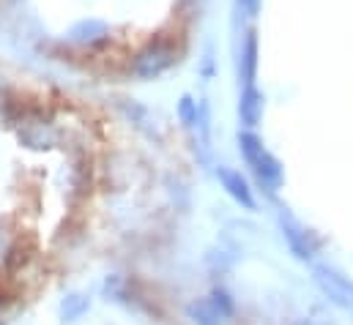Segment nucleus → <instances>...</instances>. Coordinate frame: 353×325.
Segmentation results:
<instances>
[{"instance_id": "obj_6", "label": "nucleus", "mask_w": 353, "mask_h": 325, "mask_svg": "<svg viewBox=\"0 0 353 325\" xmlns=\"http://www.w3.org/2000/svg\"><path fill=\"white\" fill-rule=\"evenodd\" d=\"M239 118H241V126H247V129H255L261 123V118H263V93L255 85L244 87V93L239 98Z\"/></svg>"}, {"instance_id": "obj_4", "label": "nucleus", "mask_w": 353, "mask_h": 325, "mask_svg": "<svg viewBox=\"0 0 353 325\" xmlns=\"http://www.w3.org/2000/svg\"><path fill=\"white\" fill-rule=\"evenodd\" d=\"M276 224H279V230H282V238H285V244L290 249V254L296 257V260H301V262H307V260H312L315 257V251L321 249V241L288 211V208H282L279 213H276Z\"/></svg>"}, {"instance_id": "obj_7", "label": "nucleus", "mask_w": 353, "mask_h": 325, "mask_svg": "<svg viewBox=\"0 0 353 325\" xmlns=\"http://www.w3.org/2000/svg\"><path fill=\"white\" fill-rule=\"evenodd\" d=\"M239 77L244 82V87L255 85V77H258V36H255V33H247V41H244V47H241Z\"/></svg>"}, {"instance_id": "obj_11", "label": "nucleus", "mask_w": 353, "mask_h": 325, "mask_svg": "<svg viewBox=\"0 0 353 325\" xmlns=\"http://www.w3.org/2000/svg\"><path fill=\"white\" fill-rule=\"evenodd\" d=\"M208 301H211V304H214V306H216V309H219V312H222V315H225L228 320L233 317V312H236V306H233V298H230V295H228L225 290H211V295H208Z\"/></svg>"}, {"instance_id": "obj_14", "label": "nucleus", "mask_w": 353, "mask_h": 325, "mask_svg": "<svg viewBox=\"0 0 353 325\" xmlns=\"http://www.w3.org/2000/svg\"><path fill=\"white\" fill-rule=\"evenodd\" d=\"M293 325H332V323H321V320H296Z\"/></svg>"}, {"instance_id": "obj_12", "label": "nucleus", "mask_w": 353, "mask_h": 325, "mask_svg": "<svg viewBox=\"0 0 353 325\" xmlns=\"http://www.w3.org/2000/svg\"><path fill=\"white\" fill-rule=\"evenodd\" d=\"M85 309H88V301H85V298H80V295H72V298H66V301H63V309H61V312H63V317H66V320H77Z\"/></svg>"}, {"instance_id": "obj_9", "label": "nucleus", "mask_w": 353, "mask_h": 325, "mask_svg": "<svg viewBox=\"0 0 353 325\" xmlns=\"http://www.w3.org/2000/svg\"><path fill=\"white\" fill-rule=\"evenodd\" d=\"M178 118L186 129H194V120H197V101L192 96H181L178 101Z\"/></svg>"}, {"instance_id": "obj_5", "label": "nucleus", "mask_w": 353, "mask_h": 325, "mask_svg": "<svg viewBox=\"0 0 353 325\" xmlns=\"http://www.w3.org/2000/svg\"><path fill=\"white\" fill-rule=\"evenodd\" d=\"M216 178H219L222 189H225V191H228V194H230L241 208L255 211V194H252L250 183L241 178V172H239V169H230V167L219 164V167H216Z\"/></svg>"}, {"instance_id": "obj_3", "label": "nucleus", "mask_w": 353, "mask_h": 325, "mask_svg": "<svg viewBox=\"0 0 353 325\" xmlns=\"http://www.w3.org/2000/svg\"><path fill=\"white\" fill-rule=\"evenodd\" d=\"M312 282L318 284V290L340 309H353V282L337 268L326 265V262H315L312 265Z\"/></svg>"}, {"instance_id": "obj_13", "label": "nucleus", "mask_w": 353, "mask_h": 325, "mask_svg": "<svg viewBox=\"0 0 353 325\" xmlns=\"http://www.w3.org/2000/svg\"><path fill=\"white\" fill-rule=\"evenodd\" d=\"M239 6L244 8L247 17H258V11H261V0H239Z\"/></svg>"}, {"instance_id": "obj_10", "label": "nucleus", "mask_w": 353, "mask_h": 325, "mask_svg": "<svg viewBox=\"0 0 353 325\" xmlns=\"http://www.w3.org/2000/svg\"><path fill=\"white\" fill-rule=\"evenodd\" d=\"M107 33V28L101 25V22H83V25H77L74 30H72V36L77 39V41H93L96 36H104Z\"/></svg>"}, {"instance_id": "obj_8", "label": "nucleus", "mask_w": 353, "mask_h": 325, "mask_svg": "<svg viewBox=\"0 0 353 325\" xmlns=\"http://www.w3.org/2000/svg\"><path fill=\"white\" fill-rule=\"evenodd\" d=\"M186 317L194 325H228V317L208 301V298H197L186 306Z\"/></svg>"}, {"instance_id": "obj_2", "label": "nucleus", "mask_w": 353, "mask_h": 325, "mask_svg": "<svg viewBox=\"0 0 353 325\" xmlns=\"http://www.w3.org/2000/svg\"><path fill=\"white\" fill-rule=\"evenodd\" d=\"M176 44L168 39H157L151 41L145 50L137 52V58L132 61V72L140 80H157L159 74H165L173 63H176Z\"/></svg>"}, {"instance_id": "obj_1", "label": "nucleus", "mask_w": 353, "mask_h": 325, "mask_svg": "<svg viewBox=\"0 0 353 325\" xmlns=\"http://www.w3.org/2000/svg\"><path fill=\"white\" fill-rule=\"evenodd\" d=\"M239 151L244 156L247 167L255 172V180L263 186L265 191H276L282 189V180H285V172H282V164L276 156H271L268 151L263 148V140L247 129L239 134Z\"/></svg>"}]
</instances>
